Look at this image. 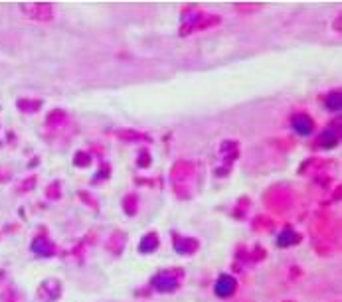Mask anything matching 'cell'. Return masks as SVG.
<instances>
[{
    "mask_svg": "<svg viewBox=\"0 0 342 302\" xmlns=\"http://www.w3.org/2000/svg\"><path fill=\"white\" fill-rule=\"evenodd\" d=\"M233 290H236V280H233L231 277H228V275L220 277V280L215 282V294H218V296H222V298L229 296Z\"/></svg>",
    "mask_w": 342,
    "mask_h": 302,
    "instance_id": "6da1fadb",
    "label": "cell"
},
{
    "mask_svg": "<svg viewBox=\"0 0 342 302\" xmlns=\"http://www.w3.org/2000/svg\"><path fill=\"white\" fill-rule=\"evenodd\" d=\"M293 128H295L301 137H307V135H311V130H313V123H311V119H309L307 115H297V117L293 119Z\"/></svg>",
    "mask_w": 342,
    "mask_h": 302,
    "instance_id": "7a4b0ae2",
    "label": "cell"
},
{
    "mask_svg": "<svg viewBox=\"0 0 342 302\" xmlns=\"http://www.w3.org/2000/svg\"><path fill=\"white\" fill-rule=\"evenodd\" d=\"M154 287L160 292H170L176 289V278H172L170 275H158L154 278Z\"/></svg>",
    "mask_w": 342,
    "mask_h": 302,
    "instance_id": "3957f363",
    "label": "cell"
},
{
    "mask_svg": "<svg viewBox=\"0 0 342 302\" xmlns=\"http://www.w3.org/2000/svg\"><path fill=\"white\" fill-rule=\"evenodd\" d=\"M338 144V135L334 133V130H325L322 135H320V146L322 148H334Z\"/></svg>",
    "mask_w": 342,
    "mask_h": 302,
    "instance_id": "277c9868",
    "label": "cell"
},
{
    "mask_svg": "<svg viewBox=\"0 0 342 302\" xmlns=\"http://www.w3.org/2000/svg\"><path fill=\"white\" fill-rule=\"evenodd\" d=\"M340 105H342L340 91H334V93H330L329 99H327V107H329L330 111H340Z\"/></svg>",
    "mask_w": 342,
    "mask_h": 302,
    "instance_id": "5b68a950",
    "label": "cell"
}]
</instances>
